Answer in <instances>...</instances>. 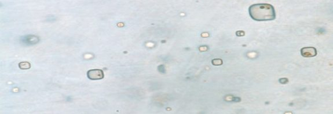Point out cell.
<instances>
[{
    "instance_id": "obj_1",
    "label": "cell",
    "mask_w": 333,
    "mask_h": 114,
    "mask_svg": "<svg viewBox=\"0 0 333 114\" xmlns=\"http://www.w3.org/2000/svg\"><path fill=\"white\" fill-rule=\"evenodd\" d=\"M250 17L256 21H271L276 18L274 6L268 4H257L251 5L248 8Z\"/></svg>"
},
{
    "instance_id": "obj_2",
    "label": "cell",
    "mask_w": 333,
    "mask_h": 114,
    "mask_svg": "<svg viewBox=\"0 0 333 114\" xmlns=\"http://www.w3.org/2000/svg\"><path fill=\"white\" fill-rule=\"evenodd\" d=\"M87 76L91 80H99L104 78V73L100 69H92L87 72Z\"/></svg>"
},
{
    "instance_id": "obj_3",
    "label": "cell",
    "mask_w": 333,
    "mask_h": 114,
    "mask_svg": "<svg viewBox=\"0 0 333 114\" xmlns=\"http://www.w3.org/2000/svg\"><path fill=\"white\" fill-rule=\"evenodd\" d=\"M40 39L37 36L34 35H25L21 38L20 42L26 45H33L38 43Z\"/></svg>"
},
{
    "instance_id": "obj_4",
    "label": "cell",
    "mask_w": 333,
    "mask_h": 114,
    "mask_svg": "<svg viewBox=\"0 0 333 114\" xmlns=\"http://www.w3.org/2000/svg\"><path fill=\"white\" fill-rule=\"evenodd\" d=\"M301 54L305 58L315 57L317 55V50L313 47H304L301 50Z\"/></svg>"
},
{
    "instance_id": "obj_5",
    "label": "cell",
    "mask_w": 333,
    "mask_h": 114,
    "mask_svg": "<svg viewBox=\"0 0 333 114\" xmlns=\"http://www.w3.org/2000/svg\"><path fill=\"white\" fill-rule=\"evenodd\" d=\"M19 68L21 69H27L30 68V63L28 62H22L19 64Z\"/></svg>"
},
{
    "instance_id": "obj_6",
    "label": "cell",
    "mask_w": 333,
    "mask_h": 114,
    "mask_svg": "<svg viewBox=\"0 0 333 114\" xmlns=\"http://www.w3.org/2000/svg\"><path fill=\"white\" fill-rule=\"evenodd\" d=\"M212 63L214 65H221L222 64V61L220 59H215L212 61Z\"/></svg>"
},
{
    "instance_id": "obj_7",
    "label": "cell",
    "mask_w": 333,
    "mask_h": 114,
    "mask_svg": "<svg viewBox=\"0 0 333 114\" xmlns=\"http://www.w3.org/2000/svg\"><path fill=\"white\" fill-rule=\"evenodd\" d=\"M279 82L282 84H286L287 83H288L289 82V80L287 78H280L279 80Z\"/></svg>"
},
{
    "instance_id": "obj_8",
    "label": "cell",
    "mask_w": 333,
    "mask_h": 114,
    "mask_svg": "<svg viewBox=\"0 0 333 114\" xmlns=\"http://www.w3.org/2000/svg\"><path fill=\"white\" fill-rule=\"evenodd\" d=\"M240 101H241V99L239 98H235L232 100V101H234V102H239Z\"/></svg>"
}]
</instances>
